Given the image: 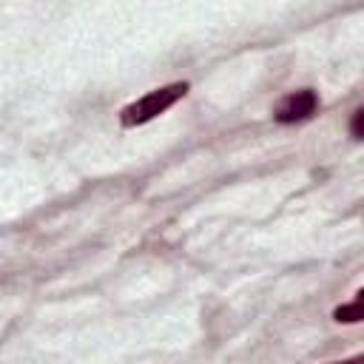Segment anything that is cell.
<instances>
[{
    "mask_svg": "<svg viewBox=\"0 0 364 364\" xmlns=\"http://www.w3.org/2000/svg\"><path fill=\"white\" fill-rule=\"evenodd\" d=\"M185 94H188V82H171V85L154 88V91H148L145 97H139V100H134L131 105H125V108L119 111V122H122L125 128L145 125V122H151L154 117L165 114L171 105H176Z\"/></svg>",
    "mask_w": 364,
    "mask_h": 364,
    "instance_id": "obj_1",
    "label": "cell"
},
{
    "mask_svg": "<svg viewBox=\"0 0 364 364\" xmlns=\"http://www.w3.org/2000/svg\"><path fill=\"white\" fill-rule=\"evenodd\" d=\"M316 108H318V94L313 88H301V91H293L279 100V105L273 108V119L282 125L304 122L316 114Z\"/></svg>",
    "mask_w": 364,
    "mask_h": 364,
    "instance_id": "obj_2",
    "label": "cell"
},
{
    "mask_svg": "<svg viewBox=\"0 0 364 364\" xmlns=\"http://www.w3.org/2000/svg\"><path fill=\"white\" fill-rule=\"evenodd\" d=\"M361 304H364V293L358 290V293H355V299H353L350 304H341V307H336L333 318H336V321H347V324H355V321H361V318H364V313H361Z\"/></svg>",
    "mask_w": 364,
    "mask_h": 364,
    "instance_id": "obj_3",
    "label": "cell"
},
{
    "mask_svg": "<svg viewBox=\"0 0 364 364\" xmlns=\"http://www.w3.org/2000/svg\"><path fill=\"white\" fill-rule=\"evenodd\" d=\"M361 119H364V111L355 108V111H353V119H350V134H353V139H361Z\"/></svg>",
    "mask_w": 364,
    "mask_h": 364,
    "instance_id": "obj_4",
    "label": "cell"
}]
</instances>
